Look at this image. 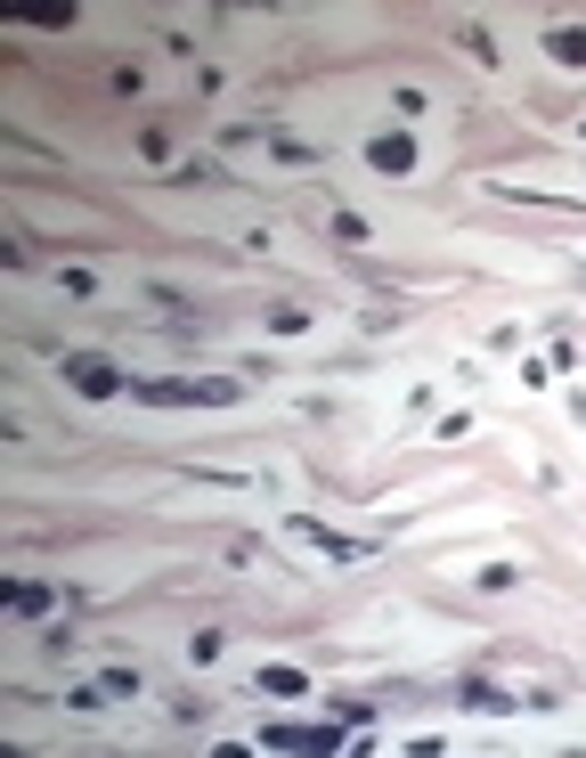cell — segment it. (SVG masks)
<instances>
[{"label":"cell","instance_id":"ba28073f","mask_svg":"<svg viewBox=\"0 0 586 758\" xmlns=\"http://www.w3.org/2000/svg\"><path fill=\"white\" fill-rule=\"evenodd\" d=\"M172 188H237V180H228L220 163H204V155H196V163H180V172H172Z\"/></svg>","mask_w":586,"mask_h":758},{"label":"cell","instance_id":"5b68a950","mask_svg":"<svg viewBox=\"0 0 586 758\" xmlns=\"http://www.w3.org/2000/svg\"><path fill=\"white\" fill-rule=\"evenodd\" d=\"M367 163H375L383 180H408V172H415V139H408V131H383V139H367Z\"/></svg>","mask_w":586,"mask_h":758},{"label":"cell","instance_id":"8fae6325","mask_svg":"<svg viewBox=\"0 0 586 758\" xmlns=\"http://www.w3.org/2000/svg\"><path fill=\"white\" fill-rule=\"evenodd\" d=\"M98 685H107L115 702H139V685H146V678H139V669H122V661H115V669H107V678H98Z\"/></svg>","mask_w":586,"mask_h":758},{"label":"cell","instance_id":"7c38bea8","mask_svg":"<svg viewBox=\"0 0 586 758\" xmlns=\"http://www.w3.org/2000/svg\"><path fill=\"white\" fill-rule=\"evenodd\" d=\"M107 702H115L107 685H74V693H66V710H82V718H98V710H107Z\"/></svg>","mask_w":586,"mask_h":758},{"label":"cell","instance_id":"52a82bcc","mask_svg":"<svg viewBox=\"0 0 586 758\" xmlns=\"http://www.w3.org/2000/svg\"><path fill=\"white\" fill-rule=\"evenodd\" d=\"M456 693H465V702L480 710V718H513V710H521V693H497V685H480V678H465Z\"/></svg>","mask_w":586,"mask_h":758},{"label":"cell","instance_id":"3957f363","mask_svg":"<svg viewBox=\"0 0 586 758\" xmlns=\"http://www.w3.org/2000/svg\"><path fill=\"white\" fill-rule=\"evenodd\" d=\"M285 530H293V539H302V546H318L326 563H367V555H375L367 539H343V530H326V522H310V515H293Z\"/></svg>","mask_w":586,"mask_h":758},{"label":"cell","instance_id":"6da1fadb","mask_svg":"<svg viewBox=\"0 0 586 758\" xmlns=\"http://www.w3.org/2000/svg\"><path fill=\"white\" fill-rule=\"evenodd\" d=\"M237 392H245V383H228V376H213V383H187V376L139 383L131 376V400H146V408H237Z\"/></svg>","mask_w":586,"mask_h":758},{"label":"cell","instance_id":"30bf717a","mask_svg":"<svg viewBox=\"0 0 586 758\" xmlns=\"http://www.w3.org/2000/svg\"><path fill=\"white\" fill-rule=\"evenodd\" d=\"M546 50L562 57V66H586V33H571V25H562V33H546Z\"/></svg>","mask_w":586,"mask_h":758},{"label":"cell","instance_id":"4fadbf2b","mask_svg":"<svg viewBox=\"0 0 586 758\" xmlns=\"http://www.w3.org/2000/svg\"><path fill=\"white\" fill-rule=\"evenodd\" d=\"M269 335H310V311H293V302H285V311H269Z\"/></svg>","mask_w":586,"mask_h":758},{"label":"cell","instance_id":"7a4b0ae2","mask_svg":"<svg viewBox=\"0 0 586 758\" xmlns=\"http://www.w3.org/2000/svg\"><path fill=\"white\" fill-rule=\"evenodd\" d=\"M57 383H66V392H82V400H115V392H131V376H122L115 359H98V351H66V359H57Z\"/></svg>","mask_w":586,"mask_h":758},{"label":"cell","instance_id":"8992f818","mask_svg":"<svg viewBox=\"0 0 586 758\" xmlns=\"http://www.w3.org/2000/svg\"><path fill=\"white\" fill-rule=\"evenodd\" d=\"M0 604H9L17 620H41V611L57 604V587H41V580H9V587H0Z\"/></svg>","mask_w":586,"mask_h":758},{"label":"cell","instance_id":"277c9868","mask_svg":"<svg viewBox=\"0 0 586 758\" xmlns=\"http://www.w3.org/2000/svg\"><path fill=\"white\" fill-rule=\"evenodd\" d=\"M261 750H343V726H261Z\"/></svg>","mask_w":586,"mask_h":758},{"label":"cell","instance_id":"9c48e42d","mask_svg":"<svg viewBox=\"0 0 586 758\" xmlns=\"http://www.w3.org/2000/svg\"><path fill=\"white\" fill-rule=\"evenodd\" d=\"M261 693H278V702H302L310 678H302V669H261Z\"/></svg>","mask_w":586,"mask_h":758}]
</instances>
